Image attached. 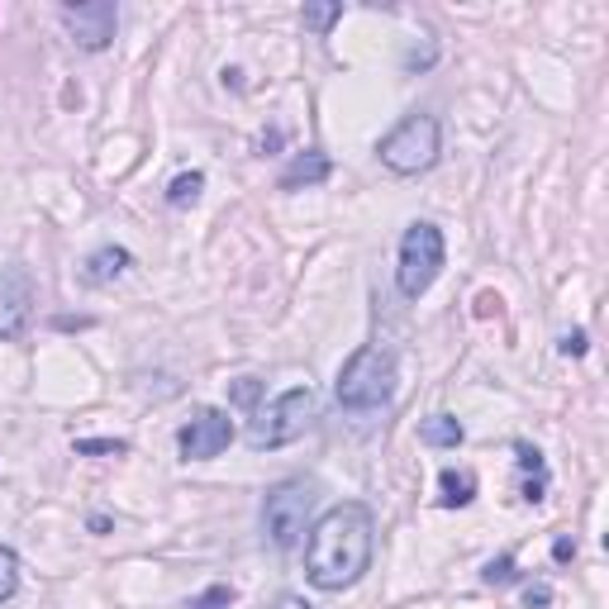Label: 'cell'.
<instances>
[{
	"mask_svg": "<svg viewBox=\"0 0 609 609\" xmlns=\"http://www.w3.org/2000/svg\"><path fill=\"white\" fill-rule=\"evenodd\" d=\"M372 553H376L372 509L358 500L333 505L329 515L314 519L310 538H304V576H310V586H319V590H348L372 567Z\"/></svg>",
	"mask_w": 609,
	"mask_h": 609,
	"instance_id": "6da1fadb",
	"label": "cell"
},
{
	"mask_svg": "<svg viewBox=\"0 0 609 609\" xmlns=\"http://www.w3.org/2000/svg\"><path fill=\"white\" fill-rule=\"evenodd\" d=\"M333 395H339L343 410H358V414L391 405V395H395V352L381 348V343L358 348L343 362L339 381H333Z\"/></svg>",
	"mask_w": 609,
	"mask_h": 609,
	"instance_id": "7a4b0ae2",
	"label": "cell"
},
{
	"mask_svg": "<svg viewBox=\"0 0 609 609\" xmlns=\"http://www.w3.org/2000/svg\"><path fill=\"white\" fill-rule=\"evenodd\" d=\"M438 120L434 115H405L395 130L376 143L381 163H386L395 176H420L438 163Z\"/></svg>",
	"mask_w": 609,
	"mask_h": 609,
	"instance_id": "3957f363",
	"label": "cell"
},
{
	"mask_svg": "<svg viewBox=\"0 0 609 609\" xmlns=\"http://www.w3.org/2000/svg\"><path fill=\"white\" fill-rule=\"evenodd\" d=\"M314 500H319V486L314 481H304V476H291V481H281V486H271L267 500H262L267 538L277 543V548H296L304 524H310V515H314Z\"/></svg>",
	"mask_w": 609,
	"mask_h": 609,
	"instance_id": "277c9868",
	"label": "cell"
},
{
	"mask_svg": "<svg viewBox=\"0 0 609 609\" xmlns=\"http://www.w3.org/2000/svg\"><path fill=\"white\" fill-rule=\"evenodd\" d=\"M314 410H319V400H314L310 386L281 391L267 410H258V420H252V429H248V443L258 447V453H262V447H286V443H296L304 429L314 424Z\"/></svg>",
	"mask_w": 609,
	"mask_h": 609,
	"instance_id": "5b68a950",
	"label": "cell"
},
{
	"mask_svg": "<svg viewBox=\"0 0 609 609\" xmlns=\"http://www.w3.org/2000/svg\"><path fill=\"white\" fill-rule=\"evenodd\" d=\"M443 258H447V248H443V229H438V224H429V219L410 224L405 238H400V267H395L400 291H405L410 300H420L429 286L438 281Z\"/></svg>",
	"mask_w": 609,
	"mask_h": 609,
	"instance_id": "8992f818",
	"label": "cell"
},
{
	"mask_svg": "<svg viewBox=\"0 0 609 609\" xmlns=\"http://www.w3.org/2000/svg\"><path fill=\"white\" fill-rule=\"evenodd\" d=\"M229 443H234V420H229L224 410H215V405L196 410L182 429H176V447H182L186 462H210V457H219Z\"/></svg>",
	"mask_w": 609,
	"mask_h": 609,
	"instance_id": "52a82bcc",
	"label": "cell"
},
{
	"mask_svg": "<svg viewBox=\"0 0 609 609\" xmlns=\"http://www.w3.org/2000/svg\"><path fill=\"white\" fill-rule=\"evenodd\" d=\"M62 24L76 48L86 53H101V48L115 43V29H120V10L110 0H82V6H62Z\"/></svg>",
	"mask_w": 609,
	"mask_h": 609,
	"instance_id": "ba28073f",
	"label": "cell"
},
{
	"mask_svg": "<svg viewBox=\"0 0 609 609\" xmlns=\"http://www.w3.org/2000/svg\"><path fill=\"white\" fill-rule=\"evenodd\" d=\"M29 304H34V286H29V271L24 267H10L0 277V339L24 329L29 319Z\"/></svg>",
	"mask_w": 609,
	"mask_h": 609,
	"instance_id": "9c48e42d",
	"label": "cell"
},
{
	"mask_svg": "<svg viewBox=\"0 0 609 609\" xmlns=\"http://www.w3.org/2000/svg\"><path fill=\"white\" fill-rule=\"evenodd\" d=\"M130 267H134L130 248H115V244H105V248H95L91 258L82 262V281H86V286H110V281H120Z\"/></svg>",
	"mask_w": 609,
	"mask_h": 609,
	"instance_id": "30bf717a",
	"label": "cell"
},
{
	"mask_svg": "<svg viewBox=\"0 0 609 609\" xmlns=\"http://www.w3.org/2000/svg\"><path fill=\"white\" fill-rule=\"evenodd\" d=\"M515 457H519V472H524L519 495L528 505H538L543 495H548V462H543V453L534 443H515Z\"/></svg>",
	"mask_w": 609,
	"mask_h": 609,
	"instance_id": "8fae6325",
	"label": "cell"
},
{
	"mask_svg": "<svg viewBox=\"0 0 609 609\" xmlns=\"http://www.w3.org/2000/svg\"><path fill=\"white\" fill-rule=\"evenodd\" d=\"M329 182V157L324 153H300L291 167L281 172V190H300V186H319Z\"/></svg>",
	"mask_w": 609,
	"mask_h": 609,
	"instance_id": "7c38bea8",
	"label": "cell"
},
{
	"mask_svg": "<svg viewBox=\"0 0 609 609\" xmlns=\"http://www.w3.org/2000/svg\"><path fill=\"white\" fill-rule=\"evenodd\" d=\"M438 505H447V509H462V505H472L476 500V476L472 472H457V467H447L443 476H438Z\"/></svg>",
	"mask_w": 609,
	"mask_h": 609,
	"instance_id": "4fadbf2b",
	"label": "cell"
},
{
	"mask_svg": "<svg viewBox=\"0 0 609 609\" xmlns=\"http://www.w3.org/2000/svg\"><path fill=\"white\" fill-rule=\"evenodd\" d=\"M462 438V424L453 420V414H434V420H424L420 424V443H429V447H457Z\"/></svg>",
	"mask_w": 609,
	"mask_h": 609,
	"instance_id": "5bb4252c",
	"label": "cell"
},
{
	"mask_svg": "<svg viewBox=\"0 0 609 609\" xmlns=\"http://www.w3.org/2000/svg\"><path fill=\"white\" fill-rule=\"evenodd\" d=\"M200 190H205V176H200V172H182V176H172L167 200H172V205H196Z\"/></svg>",
	"mask_w": 609,
	"mask_h": 609,
	"instance_id": "9a60e30c",
	"label": "cell"
},
{
	"mask_svg": "<svg viewBox=\"0 0 609 609\" xmlns=\"http://www.w3.org/2000/svg\"><path fill=\"white\" fill-rule=\"evenodd\" d=\"M14 590H20V557L14 548H0V605L14 600Z\"/></svg>",
	"mask_w": 609,
	"mask_h": 609,
	"instance_id": "2e32d148",
	"label": "cell"
},
{
	"mask_svg": "<svg viewBox=\"0 0 609 609\" xmlns=\"http://www.w3.org/2000/svg\"><path fill=\"white\" fill-rule=\"evenodd\" d=\"M76 453L82 457H120V453H130V443L124 438H76Z\"/></svg>",
	"mask_w": 609,
	"mask_h": 609,
	"instance_id": "e0dca14e",
	"label": "cell"
},
{
	"mask_svg": "<svg viewBox=\"0 0 609 609\" xmlns=\"http://www.w3.org/2000/svg\"><path fill=\"white\" fill-rule=\"evenodd\" d=\"M333 20H343V6H304V29L314 34H329Z\"/></svg>",
	"mask_w": 609,
	"mask_h": 609,
	"instance_id": "ac0fdd59",
	"label": "cell"
},
{
	"mask_svg": "<svg viewBox=\"0 0 609 609\" xmlns=\"http://www.w3.org/2000/svg\"><path fill=\"white\" fill-rule=\"evenodd\" d=\"M515 557H495V562H486V586H509V581H515Z\"/></svg>",
	"mask_w": 609,
	"mask_h": 609,
	"instance_id": "d6986e66",
	"label": "cell"
},
{
	"mask_svg": "<svg viewBox=\"0 0 609 609\" xmlns=\"http://www.w3.org/2000/svg\"><path fill=\"white\" fill-rule=\"evenodd\" d=\"M229 600H234V590H229V586H210V590H205V596H200L196 605H190V609H224Z\"/></svg>",
	"mask_w": 609,
	"mask_h": 609,
	"instance_id": "ffe728a7",
	"label": "cell"
},
{
	"mask_svg": "<svg viewBox=\"0 0 609 609\" xmlns=\"http://www.w3.org/2000/svg\"><path fill=\"white\" fill-rule=\"evenodd\" d=\"M258 381H252V376H238L234 381V405H252V400H258Z\"/></svg>",
	"mask_w": 609,
	"mask_h": 609,
	"instance_id": "44dd1931",
	"label": "cell"
},
{
	"mask_svg": "<svg viewBox=\"0 0 609 609\" xmlns=\"http://www.w3.org/2000/svg\"><path fill=\"white\" fill-rule=\"evenodd\" d=\"M562 352H567V358H581V352H586V333H581V329L562 333Z\"/></svg>",
	"mask_w": 609,
	"mask_h": 609,
	"instance_id": "7402d4cb",
	"label": "cell"
},
{
	"mask_svg": "<svg viewBox=\"0 0 609 609\" xmlns=\"http://www.w3.org/2000/svg\"><path fill=\"white\" fill-rule=\"evenodd\" d=\"M524 600H528V605H553V590H548V586H528Z\"/></svg>",
	"mask_w": 609,
	"mask_h": 609,
	"instance_id": "603a6c76",
	"label": "cell"
},
{
	"mask_svg": "<svg viewBox=\"0 0 609 609\" xmlns=\"http://www.w3.org/2000/svg\"><path fill=\"white\" fill-rule=\"evenodd\" d=\"M553 557H557V562H571V557H576V543H571V538H557V543H553Z\"/></svg>",
	"mask_w": 609,
	"mask_h": 609,
	"instance_id": "cb8c5ba5",
	"label": "cell"
},
{
	"mask_svg": "<svg viewBox=\"0 0 609 609\" xmlns=\"http://www.w3.org/2000/svg\"><path fill=\"white\" fill-rule=\"evenodd\" d=\"M277 609H314V605L304 600V596H281V600H277Z\"/></svg>",
	"mask_w": 609,
	"mask_h": 609,
	"instance_id": "d4e9b609",
	"label": "cell"
},
{
	"mask_svg": "<svg viewBox=\"0 0 609 609\" xmlns=\"http://www.w3.org/2000/svg\"><path fill=\"white\" fill-rule=\"evenodd\" d=\"M491 310H500V300H495V296H481V304H476V314H491Z\"/></svg>",
	"mask_w": 609,
	"mask_h": 609,
	"instance_id": "484cf974",
	"label": "cell"
}]
</instances>
